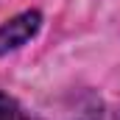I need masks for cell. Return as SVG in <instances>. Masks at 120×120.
<instances>
[{
    "label": "cell",
    "mask_w": 120,
    "mask_h": 120,
    "mask_svg": "<svg viewBox=\"0 0 120 120\" xmlns=\"http://www.w3.org/2000/svg\"><path fill=\"white\" fill-rule=\"evenodd\" d=\"M0 120H25L22 106L11 95H3V92H0Z\"/></svg>",
    "instance_id": "7a4b0ae2"
},
{
    "label": "cell",
    "mask_w": 120,
    "mask_h": 120,
    "mask_svg": "<svg viewBox=\"0 0 120 120\" xmlns=\"http://www.w3.org/2000/svg\"><path fill=\"white\" fill-rule=\"evenodd\" d=\"M39 28H42V14H39L36 8L22 11V14L6 20V22L0 25V56H6L8 50L22 48L28 39L36 36V31H39Z\"/></svg>",
    "instance_id": "6da1fadb"
}]
</instances>
